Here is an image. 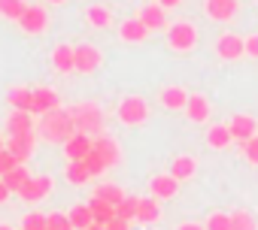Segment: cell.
<instances>
[{"label":"cell","instance_id":"6da1fadb","mask_svg":"<svg viewBox=\"0 0 258 230\" xmlns=\"http://www.w3.org/2000/svg\"><path fill=\"white\" fill-rule=\"evenodd\" d=\"M76 134V122H73V112L70 109H52L46 115H40V122H37V137L46 140V143H67L70 137Z\"/></svg>","mask_w":258,"mask_h":230},{"label":"cell","instance_id":"7a4b0ae2","mask_svg":"<svg viewBox=\"0 0 258 230\" xmlns=\"http://www.w3.org/2000/svg\"><path fill=\"white\" fill-rule=\"evenodd\" d=\"M70 112H73V122H76L79 134H88V137H100L103 134V109L97 103L85 100V103L70 106Z\"/></svg>","mask_w":258,"mask_h":230},{"label":"cell","instance_id":"3957f363","mask_svg":"<svg viewBox=\"0 0 258 230\" xmlns=\"http://www.w3.org/2000/svg\"><path fill=\"white\" fill-rule=\"evenodd\" d=\"M115 112H118V122L121 125H143L149 119V106H146L143 97H124Z\"/></svg>","mask_w":258,"mask_h":230},{"label":"cell","instance_id":"277c9868","mask_svg":"<svg viewBox=\"0 0 258 230\" xmlns=\"http://www.w3.org/2000/svg\"><path fill=\"white\" fill-rule=\"evenodd\" d=\"M167 43H170V49H176V52H188V49H195V43H198V31H195V25H188V22L170 25V28H167Z\"/></svg>","mask_w":258,"mask_h":230},{"label":"cell","instance_id":"5b68a950","mask_svg":"<svg viewBox=\"0 0 258 230\" xmlns=\"http://www.w3.org/2000/svg\"><path fill=\"white\" fill-rule=\"evenodd\" d=\"M49 191H52V179H49V176H31V179L25 182V188L19 191V197H22L25 203H40V200L49 197Z\"/></svg>","mask_w":258,"mask_h":230},{"label":"cell","instance_id":"8992f818","mask_svg":"<svg viewBox=\"0 0 258 230\" xmlns=\"http://www.w3.org/2000/svg\"><path fill=\"white\" fill-rule=\"evenodd\" d=\"M216 52H219L222 61H237L240 55H246V40L237 37V34H225V37H219Z\"/></svg>","mask_w":258,"mask_h":230},{"label":"cell","instance_id":"52a82bcc","mask_svg":"<svg viewBox=\"0 0 258 230\" xmlns=\"http://www.w3.org/2000/svg\"><path fill=\"white\" fill-rule=\"evenodd\" d=\"M73 61H76V70L79 73H94L100 67V52L94 46L82 43V46H73Z\"/></svg>","mask_w":258,"mask_h":230},{"label":"cell","instance_id":"ba28073f","mask_svg":"<svg viewBox=\"0 0 258 230\" xmlns=\"http://www.w3.org/2000/svg\"><path fill=\"white\" fill-rule=\"evenodd\" d=\"M91 149H94V137L79 134V131L64 143V155H67L70 161H85V155H91Z\"/></svg>","mask_w":258,"mask_h":230},{"label":"cell","instance_id":"9c48e42d","mask_svg":"<svg viewBox=\"0 0 258 230\" xmlns=\"http://www.w3.org/2000/svg\"><path fill=\"white\" fill-rule=\"evenodd\" d=\"M19 25H22L25 34H43L46 25H49V13H46L43 7H28L25 16L19 19Z\"/></svg>","mask_w":258,"mask_h":230},{"label":"cell","instance_id":"30bf717a","mask_svg":"<svg viewBox=\"0 0 258 230\" xmlns=\"http://www.w3.org/2000/svg\"><path fill=\"white\" fill-rule=\"evenodd\" d=\"M34 143H37V137L34 134H19V137H7V149L16 155V161L19 164H25L31 155H34Z\"/></svg>","mask_w":258,"mask_h":230},{"label":"cell","instance_id":"8fae6325","mask_svg":"<svg viewBox=\"0 0 258 230\" xmlns=\"http://www.w3.org/2000/svg\"><path fill=\"white\" fill-rule=\"evenodd\" d=\"M94 152L106 161V167H118L121 164V149H118V143L112 140V137H94Z\"/></svg>","mask_w":258,"mask_h":230},{"label":"cell","instance_id":"7c38bea8","mask_svg":"<svg viewBox=\"0 0 258 230\" xmlns=\"http://www.w3.org/2000/svg\"><path fill=\"white\" fill-rule=\"evenodd\" d=\"M19 134H34V115L13 109L7 119V137H19Z\"/></svg>","mask_w":258,"mask_h":230},{"label":"cell","instance_id":"4fadbf2b","mask_svg":"<svg viewBox=\"0 0 258 230\" xmlns=\"http://www.w3.org/2000/svg\"><path fill=\"white\" fill-rule=\"evenodd\" d=\"M149 191H152V197H155V200L176 197V191H179V179H173L170 173H167V176H152V182H149Z\"/></svg>","mask_w":258,"mask_h":230},{"label":"cell","instance_id":"5bb4252c","mask_svg":"<svg viewBox=\"0 0 258 230\" xmlns=\"http://www.w3.org/2000/svg\"><path fill=\"white\" fill-rule=\"evenodd\" d=\"M61 106V100H58V94L52 91V88H37L34 91V106H31V115L37 112V115H46V112H52V109H58Z\"/></svg>","mask_w":258,"mask_h":230},{"label":"cell","instance_id":"9a60e30c","mask_svg":"<svg viewBox=\"0 0 258 230\" xmlns=\"http://www.w3.org/2000/svg\"><path fill=\"white\" fill-rule=\"evenodd\" d=\"M228 128H231V137L237 143H249L255 137V119H249V115H234Z\"/></svg>","mask_w":258,"mask_h":230},{"label":"cell","instance_id":"2e32d148","mask_svg":"<svg viewBox=\"0 0 258 230\" xmlns=\"http://www.w3.org/2000/svg\"><path fill=\"white\" fill-rule=\"evenodd\" d=\"M118 37H121L124 43H143V40L149 37V28H146L140 19H127V22H121Z\"/></svg>","mask_w":258,"mask_h":230},{"label":"cell","instance_id":"e0dca14e","mask_svg":"<svg viewBox=\"0 0 258 230\" xmlns=\"http://www.w3.org/2000/svg\"><path fill=\"white\" fill-rule=\"evenodd\" d=\"M207 16L216 22H228L237 16V0H207Z\"/></svg>","mask_w":258,"mask_h":230},{"label":"cell","instance_id":"ac0fdd59","mask_svg":"<svg viewBox=\"0 0 258 230\" xmlns=\"http://www.w3.org/2000/svg\"><path fill=\"white\" fill-rule=\"evenodd\" d=\"M52 67H55L58 73H73V70H76V61H73V46H67V43L55 46V52H52Z\"/></svg>","mask_w":258,"mask_h":230},{"label":"cell","instance_id":"d6986e66","mask_svg":"<svg viewBox=\"0 0 258 230\" xmlns=\"http://www.w3.org/2000/svg\"><path fill=\"white\" fill-rule=\"evenodd\" d=\"M140 22H143L149 31H164V28H167V16H164V10H161L158 4H149V7H143V13H140Z\"/></svg>","mask_w":258,"mask_h":230},{"label":"cell","instance_id":"ffe728a7","mask_svg":"<svg viewBox=\"0 0 258 230\" xmlns=\"http://www.w3.org/2000/svg\"><path fill=\"white\" fill-rule=\"evenodd\" d=\"M185 103H188V91L185 88H179V85H170V88H164L161 91V106L164 109H185Z\"/></svg>","mask_w":258,"mask_h":230},{"label":"cell","instance_id":"44dd1931","mask_svg":"<svg viewBox=\"0 0 258 230\" xmlns=\"http://www.w3.org/2000/svg\"><path fill=\"white\" fill-rule=\"evenodd\" d=\"M88 209H91V215H94V224H109L112 218H115V206L112 203H106V200H100V197H91L88 200Z\"/></svg>","mask_w":258,"mask_h":230},{"label":"cell","instance_id":"7402d4cb","mask_svg":"<svg viewBox=\"0 0 258 230\" xmlns=\"http://www.w3.org/2000/svg\"><path fill=\"white\" fill-rule=\"evenodd\" d=\"M185 115H188L191 122H207V115H210V103H207V97H201V94H188Z\"/></svg>","mask_w":258,"mask_h":230},{"label":"cell","instance_id":"603a6c76","mask_svg":"<svg viewBox=\"0 0 258 230\" xmlns=\"http://www.w3.org/2000/svg\"><path fill=\"white\" fill-rule=\"evenodd\" d=\"M195 170H198V164H195V158H188V155H179V158H173V164H170V176L179 179V182L191 179Z\"/></svg>","mask_w":258,"mask_h":230},{"label":"cell","instance_id":"cb8c5ba5","mask_svg":"<svg viewBox=\"0 0 258 230\" xmlns=\"http://www.w3.org/2000/svg\"><path fill=\"white\" fill-rule=\"evenodd\" d=\"M161 218V209H158V200L155 197H140V209H137V221L140 224H155Z\"/></svg>","mask_w":258,"mask_h":230},{"label":"cell","instance_id":"d4e9b609","mask_svg":"<svg viewBox=\"0 0 258 230\" xmlns=\"http://www.w3.org/2000/svg\"><path fill=\"white\" fill-rule=\"evenodd\" d=\"M7 100H10L13 109H19V112H31V106H34V91H31V88H13V91L7 94Z\"/></svg>","mask_w":258,"mask_h":230},{"label":"cell","instance_id":"484cf974","mask_svg":"<svg viewBox=\"0 0 258 230\" xmlns=\"http://www.w3.org/2000/svg\"><path fill=\"white\" fill-rule=\"evenodd\" d=\"M70 224H73V230H85V227H91L94 224V215H91V209H88V203H76L70 212Z\"/></svg>","mask_w":258,"mask_h":230},{"label":"cell","instance_id":"4316f807","mask_svg":"<svg viewBox=\"0 0 258 230\" xmlns=\"http://www.w3.org/2000/svg\"><path fill=\"white\" fill-rule=\"evenodd\" d=\"M231 128L228 125H213L210 131H207V143L213 146V149H225V146H231Z\"/></svg>","mask_w":258,"mask_h":230},{"label":"cell","instance_id":"83f0119b","mask_svg":"<svg viewBox=\"0 0 258 230\" xmlns=\"http://www.w3.org/2000/svg\"><path fill=\"white\" fill-rule=\"evenodd\" d=\"M137 209H140V197H131V194H124V200L115 206V218H124V221H137Z\"/></svg>","mask_w":258,"mask_h":230},{"label":"cell","instance_id":"f1b7e54d","mask_svg":"<svg viewBox=\"0 0 258 230\" xmlns=\"http://www.w3.org/2000/svg\"><path fill=\"white\" fill-rule=\"evenodd\" d=\"M64 176H67L70 185H85V182L91 179V173H88V167H85L82 161H70L67 170H64Z\"/></svg>","mask_w":258,"mask_h":230},{"label":"cell","instance_id":"f546056e","mask_svg":"<svg viewBox=\"0 0 258 230\" xmlns=\"http://www.w3.org/2000/svg\"><path fill=\"white\" fill-rule=\"evenodd\" d=\"M28 179H31L28 167H25V164H19V167H16L13 173H7V176H4V185H7L10 191H16V194H19V191L25 188V182H28Z\"/></svg>","mask_w":258,"mask_h":230},{"label":"cell","instance_id":"4dcf8cb0","mask_svg":"<svg viewBox=\"0 0 258 230\" xmlns=\"http://www.w3.org/2000/svg\"><path fill=\"white\" fill-rule=\"evenodd\" d=\"M25 4H22V0H0V16H4V19H10V22H19L22 16H25Z\"/></svg>","mask_w":258,"mask_h":230},{"label":"cell","instance_id":"1f68e13d","mask_svg":"<svg viewBox=\"0 0 258 230\" xmlns=\"http://www.w3.org/2000/svg\"><path fill=\"white\" fill-rule=\"evenodd\" d=\"M94 197H100V200H106V203H112V206H118L121 200H124V191L118 188V185H97V191H94Z\"/></svg>","mask_w":258,"mask_h":230},{"label":"cell","instance_id":"d6a6232c","mask_svg":"<svg viewBox=\"0 0 258 230\" xmlns=\"http://www.w3.org/2000/svg\"><path fill=\"white\" fill-rule=\"evenodd\" d=\"M231 230H258V221L246 209H237L231 212Z\"/></svg>","mask_w":258,"mask_h":230},{"label":"cell","instance_id":"836d02e7","mask_svg":"<svg viewBox=\"0 0 258 230\" xmlns=\"http://www.w3.org/2000/svg\"><path fill=\"white\" fill-rule=\"evenodd\" d=\"M22 230H49V215L43 212H28L22 218Z\"/></svg>","mask_w":258,"mask_h":230},{"label":"cell","instance_id":"e575fe53","mask_svg":"<svg viewBox=\"0 0 258 230\" xmlns=\"http://www.w3.org/2000/svg\"><path fill=\"white\" fill-rule=\"evenodd\" d=\"M85 19H88V25H94V28H106V25H109V10H103V7H88V10H85Z\"/></svg>","mask_w":258,"mask_h":230},{"label":"cell","instance_id":"d590c367","mask_svg":"<svg viewBox=\"0 0 258 230\" xmlns=\"http://www.w3.org/2000/svg\"><path fill=\"white\" fill-rule=\"evenodd\" d=\"M82 164L88 167V173H91V179H94V176H100V173L106 170V161H103V158H100V155H97L94 149H91V155H85V161H82Z\"/></svg>","mask_w":258,"mask_h":230},{"label":"cell","instance_id":"8d00e7d4","mask_svg":"<svg viewBox=\"0 0 258 230\" xmlns=\"http://www.w3.org/2000/svg\"><path fill=\"white\" fill-rule=\"evenodd\" d=\"M207 230H231V215L228 212H213L207 218Z\"/></svg>","mask_w":258,"mask_h":230},{"label":"cell","instance_id":"74e56055","mask_svg":"<svg viewBox=\"0 0 258 230\" xmlns=\"http://www.w3.org/2000/svg\"><path fill=\"white\" fill-rule=\"evenodd\" d=\"M19 167V161H16V155L10 152V149H4V152H0V179H4L7 173H13Z\"/></svg>","mask_w":258,"mask_h":230},{"label":"cell","instance_id":"f35d334b","mask_svg":"<svg viewBox=\"0 0 258 230\" xmlns=\"http://www.w3.org/2000/svg\"><path fill=\"white\" fill-rule=\"evenodd\" d=\"M49 230H73V224H70V215L52 212V215H49Z\"/></svg>","mask_w":258,"mask_h":230},{"label":"cell","instance_id":"ab89813d","mask_svg":"<svg viewBox=\"0 0 258 230\" xmlns=\"http://www.w3.org/2000/svg\"><path fill=\"white\" fill-rule=\"evenodd\" d=\"M243 155H246L249 164H258V134H255L249 143H243Z\"/></svg>","mask_w":258,"mask_h":230},{"label":"cell","instance_id":"60d3db41","mask_svg":"<svg viewBox=\"0 0 258 230\" xmlns=\"http://www.w3.org/2000/svg\"><path fill=\"white\" fill-rule=\"evenodd\" d=\"M246 55H252V58H258V34H252V37H246Z\"/></svg>","mask_w":258,"mask_h":230},{"label":"cell","instance_id":"b9f144b4","mask_svg":"<svg viewBox=\"0 0 258 230\" xmlns=\"http://www.w3.org/2000/svg\"><path fill=\"white\" fill-rule=\"evenodd\" d=\"M127 224H131V221H124V218H112V221L106 224V230H127Z\"/></svg>","mask_w":258,"mask_h":230},{"label":"cell","instance_id":"7bdbcfd3","mask_svg":"<svg viewBox=\"0 0 258 230\" xmlns=\"http://www.w3.org/2000/svg\"><path fill=\"white\" fill-rule=\"evenodd\" d=\"M176 230H207L204 224H195V221H185V224H179Z\"/></svg>","mask_w":258,"mask_h":230},{"label":"cell","instance_id":"ee69618b","mask_svg":"<svg viewBox=\"0 0 258 230\" xmlns=\"http://www.w3.org/2000/svg\"><path fill=\"white\" fill-rule=\"evenodd\" d=\"M179 4H182V0H158L161 10H173V7H179Z\"/></svg>","mask_w":258,"mask_h":230},{"label":"cell","instance_id":"f6af8a7d","mask_svg":"<svg viewBox=\"0 0 258 230\" xmlns=\"http://www.w3.org/2000/svg\"><path fill=\"white\" fill-rule=\"evenodd\" d=\"M10 194H13V191L4 185V179H0V203H7V197H10Z\"/></svg>","mask_w":258,"mask_h":230},{"label":"cell","instance_id":"bcb514c9","mask_svg":"<svg viewBox=\"0 0 258 230\" xmlns=\"http://www.w3.org/2000/svg\"><path fill=\"white\" fill-rule=\"evenodd\" d=\"M85 230H106L103 224H91V227H85Z\"/></svg>","mask_w":258,"mask_h":230},{"label":"cell","instance_id":"7dc6e473","mask_svg":"<svg viewBox=\"0 0 258 230\" xmlns=\"http://www.w3.org/2000/svg\"><path fill=\"white\" fill-rule=\"evenodd\" d=\"M4 149H7V143H4V137H0V152H4Z\"/></svg>","mask_w":258,"mask_h":230},{"label":"cell","instance_id":"c3c4849f","mask_svg":"<svg viewBox=\"0 0 258 230\" xmlns=\"http://www.w3.org/2000/svg\"><path fill=\"white\" fill-rule=\"evenodd\" d=\"M0 230H13V227H7V224H0Z\"/></svg>","mask_w":258,"mask_h":230},{"label":"cell","instance_id":"681fc988","mask_svg":"<svg viewBox=\"0 0 258 230\" xmlns=\"http://www.w3.org/2000/svg\"><path fill=\"white\" fill-rule=\"evenodd\" d=\"M49 4H64V0H49Z\"/></svg>","mask_w":258,"mask_h":230}]
</instances>
